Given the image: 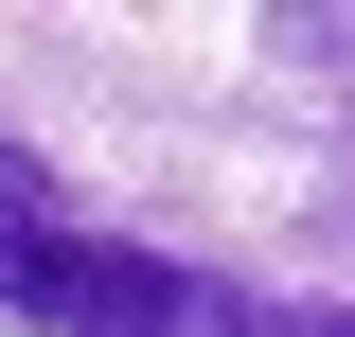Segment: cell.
Returning <instances> with one entry per match:
<instances>
[{"label":"cell","mask_w":355,"mask_h":337,"mask_svg":"<svg viewBox=\"0 0 355 337\" xmlns=\"http://www.w3.org/2000/svg\"><path fill=\"white\" fill-rule=\"evenodd\" d=\"M0 320H36V337H231V302L196 284V266H160L142 231H89V213H53L36 249L0 266Z\"/></svg>","instance_id":"obj_1"},{"label":"cell","mask_w":355,"mask_h":337,"mask_svg":"<svg viewBox=\"0 0 355 337\" xmlns=\"http://www.w3.org/2000/svg\"><path fill=\"white\" fill-rule=\"evenodd\" d=\"M36 231H53V178H36V160H18V142H0V266L36 249Z\"/></svg>","instance_id":"obj_2"},{"label":"cell","mask_w":355,"mask_h":337,"mask_svg":"<svg viewBox=\"0 0 355 337\" xmlns=\"http://www.w3.org/2000/svg\"><path fill=\"white\" fill-rule=\"evenodd\" d=\"M249 337H355V302H266Z\"/></svg>","instance_id":"obj_3"}]
</instances>
